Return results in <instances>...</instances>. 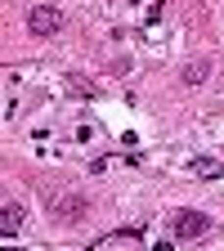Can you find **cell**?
Wrapping results in <instances>:
<instances>
[{
	"label": "cell",
	"mask_w": 224,
	"mask_h": 251,
	"mask_svg": "<svg viewBox=\"0 0 224 251\" xmlns=\"http://www.w3.org/2000/svg\"><path fill=\"white\" fill-rule=\"evenodd\" d=\"M166 229L179 238V242H198V238H206V233H215V225H211V215H202V211H171L166 215Z\"/></svg>",
	"instance_id": "cell-1"
},
{
	"label": "cell",
	"mask_w": 224,
	"mask_h": 251,
	"mask_svg": "<svg viewBox=\"0 0 224 251\" xmlns=\"http://www.w3.org/2000/svg\"><path fill=\"white\" fill-rule=\"evenodd\" d=\"M27 31L31 36H58L63 31V9H54V5H31L27 9Z\"/></svg>",
	"instance_id": "cell-2"
},
{
	"label": "cell",
	"mask_w": 224,
	"mask_h": 251,
	"mask_svg": "<svg viewBox=\"0 0 224 251\" xmlns=\"http://www.w3.org/2000/svg\"><path fill=\"white\" fill-rule=\"evenodd\" d=\"M23 220H27V211L18 206V202H5V211H0V238H18V229H23Z\"/></svg>",
	"instance_id": "cell-3"
},
{
	"label": "cell",
	"mask_w": 224,
	"mask_h": 251,
	"mask_svg": "<svg viewBox=\"0 0 224 251\" xmlns=\"http://www.w3.org/2000/svg\"><path fill=\"white\" fill-rule=\"evenodd\" d=\"M50 211H54L58 220H76V215H85V202H81V193H68V198L50 202Z\"/></svg>",
	"instance_id": "cell-4"
},
{
	"label": "cell",
	"mask_w": 224,
	"mask_h": 251,
	"mask_svg": "<svg viewBox=\"0 0 224 251\" xmlns=\"http://www.w3.org/2000/svg\"><path fill=\"white\" fill-rule=\"evenodd\" d=\"M63 85H68L76 99H94V90H99V85H94L90 76H81V72H68V76H63Z\"/></svg>",
	"instance_id": "cell-5"
},
{
	"label": "cell",
	"mask_w": 224,
	"mask_h": 251,
	"mask_svg": "<svg viewBox=\"0 0 224 251\" xmlns=\"http://www.w3.org/2000/svg\"><path fill=\"white\" fill-rule=\"evenodd\" d=\"M193 171H198L202 179H224V162H215V157H198Z\"/></svg>",
	"instance_id": "cell-6"
},
{
	"label": "cell",
	"mask_w": 224,
	"mask_h": 251,
	"mask_svg": "<svg viewBox=\"0 0 224 251\" xmlns=\"http://www.w3.org/2000/svg\"><path fill=\"white\" fill-rule=\"evenodd\" d=\"M206 72H211V63H206V58H193V63L184 68V85H202Z\"/></svg>",
	"instance_id": "cell-7"
}]
</instances>
